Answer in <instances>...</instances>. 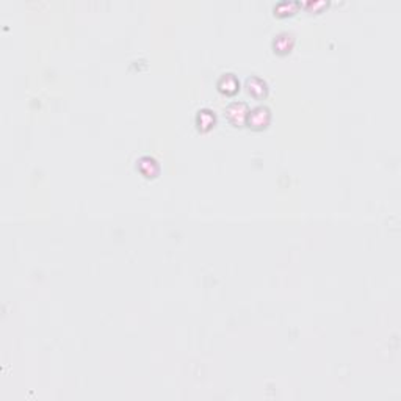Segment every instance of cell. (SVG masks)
Listing matches in <instances>:
<instances>
[{"label":"cell","mask_w":401,"mask_h":401,"mask_svg":"<svg viewBox=\"0 0 401 401\" xmlns=\"http://www.w3.org/2000/svg\"><path fill=\"white\" fill-rule=\"evenodd\" d=\"M248 105L245 102H234L226 109L227 119L235 125H242L248 119Z\"/></svg>","instance_id":"1"},{"label":"cell","mask_w":401,"mask_h":401,"mask_svg":"<svg viewBox=\"0 0 401 401\" xmlns=\"http://www.w3.org/2000/svg\"><path fill=\"white\" fill-rule=\"evenodd\" d=\"M270 110L266 107H257L248 113V124L252 129H263L270 122Z\"/></svg>","instance_id":"2"},{"label":"cell","mask_w":401,"mask_h":401,"mask_svg":"<svg viewBox=\"0 0 401 401\" xmlns=\"http://www.w3.org/2000/svg\"><path fill=\"white\" fill-rule=\"evenodd\" d=\"M238 87H240V83L234 74H224L218 80V88L224 94H234L238 90Z\"/></svg>","instance_id":"3"},{"label":"cell","mask_w":401,"mask_h":401,"mask_svg":"<svg viewBox=\"0 0 401 401\" xmlns=\"http://www.w3.org/2000/svg\"><path fill=\"white\" fill-rule=\"evenodd\" d=\"M246 87H248V93L254 97H263L266 94V83L257 77L248 78Z\"/></svg>","instance_id":"4"},{"label":"cell","mask_w":401,"mask_h":401,"mask_svg":"<svg viewBox=\"0 0 401 401\" xmlns=\"http://www.w3.org/2000/svg\"><path fill=\"white\" fill-rule=\"evenodd\" d=\"M138 170L146 176V177H154L158 173V165L154 158L143 157L138 163Z\"/></svg>","instance_id":"5"},{"label":"cell","mask_w":401,"mask_h":401,"mask_svg":"<svg viewBox=\"0 0 401 401\" xmlns=\"http://www.w3.org/2000/svg\"><path fill=\"white\" fill-rule=\"evenodd\" d=\"M196 124H198L199 130L207 132L215 124V115L210 110H201L196 116Z\"/></svg>","instance_id":"6"},{"label":"cell","mask_w":401,"mask_h":401,"mask_svg":"<svg viewBox=\"0 0 401 401\" xmlns=\"http://www.w3.org/2000/svg\"><path fill=\"white\" fill-rule=\"evenodd\" d=\"M293 46V36L290 33H281L274 41V49L278 52H288Z\"/></svg>","instance_id":"7"}]
</instances>
